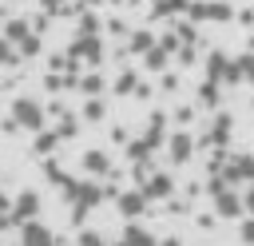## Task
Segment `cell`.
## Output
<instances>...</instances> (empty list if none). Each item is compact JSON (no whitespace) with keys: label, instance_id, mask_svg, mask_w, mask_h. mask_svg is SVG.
I'll return each instance as SVG.
<instances>
[{"label":"cell","instance_id":"6da1fadb","mask_svg":"<svg viewBox=\"0 0 254 246\" xmlns=\"http://www.w3.org/2000/svg\"><path fill=\"white\" fill-rule=\"evenodd\" d=\"M12 115H16V123H20V127H32V131H36V127H44V111H40L32 99H16V103H12Z\"/></svg>","mask_w":254,"mask_h":246},{"label":"cell","instance_id":"7a4b0ae2","mask_svg":"<svg viewBox=\"0 0 254 246\" xmlns=\"http://www.w3.org/2000/svg\"><path fill=\"white\" fill-rule=\"evenodd\" d=\"M20 242H24V246H56V242H52V230H48L44 222H36V218H32V222H24Z\"/></svg>","mask_w":254,"mask_h":246},{"label":"cell","instance_id":"3957f363","mask_svg":"<svg viewBox=\"0 0 254 246\" xmlns=\"http://www.w3.org/2000/svg\"><path fill=\"white\" fill-rule=\"evenodd\" d=\"M143 202H147V194H139V190H127V194L119 198V210H123L127 218H135V214L143 210Z\"/></svg>","mask_w":254,"mask_h":246},{"label":"cell","instance_id":"277c9868","mask_svg":"<svg viewBox=\"0 0 254 246\" xmlns=\"http://www.w3.org/2000/svg\"><path fill=\"white\" fill-rule=\"evenodd\" d=\"M214 206H218V214H226V218H238V214H242V202H238L230 190H218V202H214Z\"/></svg>","mask_w":254,"mask_h":246},{"label":"cell","instance_id":"5b68a950","mask_svg":"<svg viewBox=\"0 0 254 246\" xmlns=\"http://www.w3.org/2000/svg\"><path fill=\"white\" fill-rule=\"evenodd\" d=\"M123 246H155V238H151L143 226H127V230H123Z\"/></svg>","mask_w":254,"mask_h":246},{"label":"cell","instance_id":"8992f818","mask_svg":"<svg viewBox=\"0 0 254 246\" xmlns=\"http://www.w3.org/2000/svg\"><path fill=\"white\" fill-rule=\"evenodd\" d=\"M171 155H175L179 163L190 155V135H187V131H175V139H171Z\"/></svg>","mask_w":254,"mask_h":246},{"label":"cell","instance_id":"52a82bcc","mask_svg":"<svg viewBox=\"0 0 254 246\" xmlns=\"http://www.w3.org/2000/svg\"><path fill=\"white\" fill-rule=\"evenodd\" d=\"M32 214H36V194H20L16 198V218H24V222H32Z\"/></svg>","mask_w":254,"mask_h":246},{"label":"cell","instance_id":"ba28073f","mask_svg":"<svg viewBox=\"0 0 254 246\" xmlns=\"http://www.w3.org/2000/svg\"><path fill=\"white\" fill-rule=\"evenodd\" d=\"M234 175H238V179H250V175H254V159H250V155L234 159Z\"/></svg>","mask_w":254,"mask_h":246},{"label":"cell","instance_id":"9c48e42d","mask_svg":"<svg viewBox=\"0 0 254 246\" xmlns=\"http://www.w3.org/2000/svg\"><path fill=\"white\" fill-rule=\"evenodd\" d=\"M24 36H32V32H28V24H20V20H16V24H8V32H4L0 40H24Z\"/></svg>","mask_w":254,"mask_h":246},{"label":"cell","instance_id":"30bf717a","mask_svg":"<svg viewBox=\"0 0 254 246\" xmlns=\"http://www.w3.org/2000/svg\"><path fill=\"white\" fill-rule=\"evenodd\" d=\"M83 167H87V171H107V155H99V151H91V155L83 159Z\"/></svg>","mask_w":254,"mask_h":246},{"label":"cell","instance_id":"8fae6325","mask_svg":"<svg viewBox=\"0 0 254 246\" xmlns=\"http://www.w3.org/2000/svg\"><path fill=\"white\" fill-rule=\"evenodd\" d=\"M36 52H40V40H36V36H24V40H20V52H16V56H36Z\"/></svg>","mask_w":254,"mask_h":246},{"label":"cell","instance_id":"7c38bea8","mask_svg":"<svg viewBox=\"0 0 254 246\" xmlns=\"http://www.w3.org/2000/svg\"><path fill=\"white\" fill-rule=\"evenodd\" d=\"M167 190H171V179L167 175H155L151 179V194H167Z\"/></svg>","mask_w":254,"mask_h":246},{"label":"cell","instance_id":"4fadbf2b","mask_svg":"<svg viewBox=\"0 0 254 246\" xmlns=\"http://www.w3.org/2000/svg\"><path fill=\"white\" fill-rule=\"evenodd\" d=\"M131 48H135V52H147V48H151V36H147V32H135V36H131Z\"/></svg>","mask_w":254,"mask_h":246},{"label":"cell","instance_id":"5bb4252c","mask_svg":"<svg viewBox=\"0 0 254 246\" xmlns=\"http://www.w3.org/2000/svg\"><path fill=\"white\" fill-rule=\"evenodd\" d=\"M16 60H20V56L12 52V44H8V40H0V63H16Z\"/></svg>","mask_w":254,"mask_h":246},{"label":"cell","instance_id":"9a60e30c","mask_svg":"<svg viewBox=\"0 0 254 246\" xmlns=\"http://www.w3.org/2000/svg\"><path fill=\"white\" fill-rule=\"evenodd\" d=\"M79 246H103V238L91 234V230H83V234H79Z\"/></svg>","mask_w":254,"mask_h":246},{"label":"cell","instance_id":"2e32d148","mask_svg":"<svg viewBox=\"0 0 254 246\" xmlns=\"http://www.w3.org/2000/svg\"><path fill=\"white\" fill-rule=\"evenodd\" d=\"M83 115H87V119H99V115H103V103H95V99H91V103H87V111H83Z\"/></svg>","mask_w":254,"mask_h":246},{"label":"cell","instance_id":"e0dca14e","mask_svg":"<svg viewBox=\"0 0 254 246\" xmlns=\"http://www.w3.org/2000/svg\"><path fill=\"white\" fill-rule=\"evenodd\" d=\"M242 242H254V218H250V222H242Z\"/></svg>","mask_w":254,"mask_h":246},{"label":"cell","instance_id":"ac0fdd59","mask_svg":"<svg viewBox=\"0 0 254 246\" xmlns=\"http://www.w3.org/2000/svg\"><path fill=\"white\" fill-rule=\"evenodd\" d=\"M242 210H250V214H254V186L246 190V198H242Z\"/></svg>","mask_w":254,"mask_h":246},{"label":"cell","instance_id":"d6986e66","mask_svg":"<svg viewBox=\"0 0 254 246\" xmlns=\"http://www.w3.org/2000/svg\"><path fill=\"white\" fill-rule=\"evenodd\" d=\"M163 246H179V242H175V238H167V242H163Z\"/></svg>","mask_w":254,"mask_h":246}]
</instances>
